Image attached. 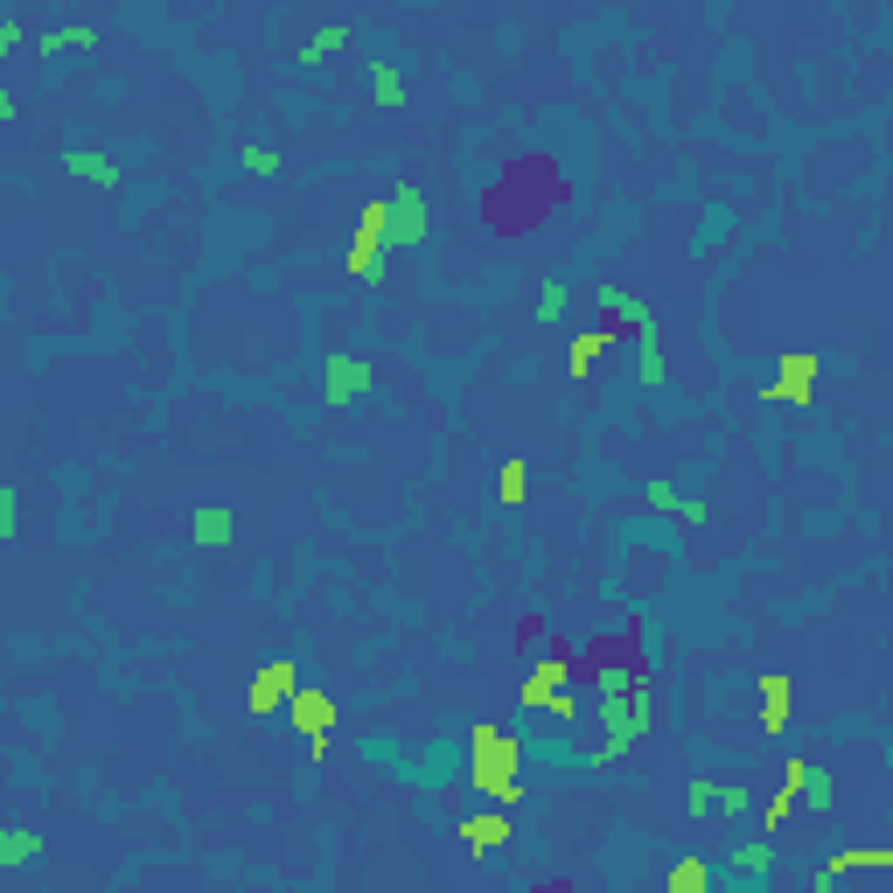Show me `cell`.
<instances>
[{
  "instance_id": "1",
  "label": "cell",
  "mask_w": 893,
  "mask_h": 893,
  "mask_svg": "<svg viewBox=\"0 0 893 893\" xmlns=\"http://www.w3.org/2000/svg\"><path fill=\"white\" fill-rule=\"evenodd\" d=\"M566 203H572V181L559 175V161L551 154H517L482 189V224H489V238H523V230H538Z\"/></svg>"
},
{
  "instance_id": "2",
  "label": "cell",
  "mask_w": 893,
  "mask_h": 893,
  "mask_svg": "<svg viewBox=\"0 0 893 893\" xmlns=\"http://www.w3.org/2000/svg\"><path fill=\"white\" fill-rule=\"evenodd\" d=\"M572 685H587L593 698L656 685V677H649V649H642V615L628 621V636H593L587 649H572Z\"/></svg>"
},
{
  "instance_id": "3",
  "label": "cell",
  "mask_w": 893,
  "mask_h": 893,
  "mask_svg": "<svg viewBox=\"0 0 893 893\" xmlns=\"http://www.w3.org/2000/svg\"><path fill=\"white\" fill-rule=\"evenodd\" d=\"M426 196H419V181L405 175V181H391V196H384V245L391 252H419L426 245Z\"/></svg>"
},
{
  "instance_id": "4",
  "label": "cell",
  "mask_w": 893,
  "mask_h": 893,
  "mask_svg": "<svg viewBox=\"0 0 893 893\" xmlns=\"http://www.w3.org/2000/svg\"><path fill=\"white\" fill-rule=\"evenodd\" d=\"M363 391H371V363L328 350V363H322V399H328V405H356Z\"/></svg>"
},
{
  "instance_id": "5",
  "label": "cell",
  "mask_w": 893,
  "mask_h": 893,
  "mask_svg": "<svg viewBox=\"0 0 893 893\" xmlns=\"http://www.w3.org/2000/svg\"><path fill=\"white\" fill-rule=\"evenodd\" d=\"M559 685H572V642H551L538 664H531V677H523V705L544 713V698L559 691Z\"/></svg>"
},
{
  "instance_id": "6",
  "label": "cell",
  "mask_w": 893,
  "mask_h": 893,
  "mask_svg": "<svg viewBox=\"0 0 893 893\" xmlns=\"http://www.w3.org/2000/svg\"><path fill=\"white\" fill-rule=\"evenodd\" d=\"M294 685H301V664H294V656H273V664L252 677V698H245V705H252L258 719H273V705L294 698Z\"/></svg>"
},
{
  "instance_id": "7",
  "label": "cell",
  "mask_w": 893,
  "mask_h": 893,
  "mask_svg": "<svg viewBox=\"0 0 893 893\" xmlns=\"http://www.w3.org/2000/svg\"><path fill=\"white\" fill-rule=\"evenodd\" d=\"M356 252H350V273L356 279H377L384 273V196L377 203H363V217H356Z\"/></svg>"
},
{
  "instance_id": "8",
  "label": "cell",
  "mask_w": 893,
  "mask_h": 893,
  "mask_svg": "<svg viewBox=\"0 0 893 893\" xmlns=\"http://www.w3.org/2000/svg\"><path fill=\"white\" fill-rule=\"evenodd\" d=\"M510 837H517V824H510V809H503V803H495V809H482V817H468V824H461V845L475 852V858H495V852L510 845Z\"/></svg>"
},
{
  "instance_id": "9",
  "label": "cell",
  "mask_w": 893,
  "mask_h": 893,
  "mask_svg": "<svg viewBox=\"0 0 893 893\" xmlns=\"http://www.w3.org/2000/svg\"><path fill=\"white\" fill-rule=\"evenodd\" d=\"M57 168H70L77 181H91V189H119L112 154H98V147H63V154H57Z\"/></svg>"
},
{
  "instance_id": "10",
  "label": "cell",
  "mask_w": 893,
  "mask_h": 893,
  "mask_svg": "<svg viewBox=\"0 0 893 893\" xmlns=\"http://www.w3.org/2000/svg\"><path fill=\"white\" fill-rule=\"evenodd\" d=\"M852 865H893V852H886V845H852V852H837L824 873H817V893H831L837 873H852Z\"/></svg>"
},
{
  "instance_id": "11",
  "label": "cell",
  "mask_w": 893,
  "mask_h": 893,
  "mask_svg": "<svg viewBox=\"0 0 893 893\" xmlns=\"http://www.w3.org/2000/svg\"><path fill=\"white\" fill-rule=\"evenodd\" d=\"M768 873H775V837H747L733 852V880H768Z\"/></svg>"
},
{
  "instance_id": "12",
  "label": "cell",
  "mask_w": 893,
  "mask_h": 893,
  "mask_svg": "<svg viewBox=\"0 0 893 893\" xmlns=\"http://www.w3.org/2000/svg\"><path fill=\"white\" fill-rule=\"evenodd\" d=\"M636 377L642 384H664V350H656V314L636 322Z\"/></svg>"
},
{
  "instance_id": "13",
  "label": "cell",
  "mask_w": 893,
  "mask_h": 893,
  "mask_svg": "<svg viewBox=\"0 0 893 893\" xmlns=\"http://www.w3.org/2000/svg\"><path fill=\"white\" fill-rule=\"evenodd\" d=\"M29 858H42V831L8 824V831H0V873H8V865H29Z\"/></svg>"
},
{
  "instance_id": "14",
  "label": "cell",
  "mask_w": 893,
  "mask_h": 893,
  "mask_svg": "<svg viewBox=\"0 0 893 893\" xmlns=\"http://www.w3.org/2000/svg\"><path fill=\"white\" fill-rule=\"evenodd\" d=\"M809 377H817V363H809V356H789V363H782V377H775V391H768V399L809 405Z\"/></svg>"
},
{
  "instance_id": "15",
  "label": "cell",
  "mask_w": 893,
  "mask_h": 893,
  "mask_svg": "<svg viewBox=\"0 0 893 893\" xmlns=\"http://www.w3.org/2000/svg\"><path fill=\"white\" fill-rule=\"evenodd\" d=\"M230 531H238V517L217 510V503H203V510L189 517V538H196V544H230Z\"/></svg>"
},
{
  "instance_id": "16",
  "label": "cell",
  "mask_w": 893,
  "mask_h": 893,
  "mask_svg": "<svg viewBox=\"0 0 893 893\" xmlns=\"http://www.w3.org/2000/svg\"><path fill=\"white\" fill-rule=\"evenodd\" d=\"M760 726L768 733L789 726V677H760Z\"/></svg>"
},
{
  "instance_id": "17",
  "label": "cell",
  "mask_w": 893,
  "mask_h": 893,
  "mask_svg": "<svg viewBox=\"0 0 893 893\" xmlns=\"http://www.w3.org/2000/svg\"><path fill=\"white\" fill-rule=\"evenodd\" d=\"M335 49H350V29H343V21H328V29H314V36L301 42V57H294V63H307V70H314V63H328Z\"/></svg>"
},
{
  "instance_id": "18",
  "label": "cell",
  "mask_w": 893,
  "mask_h": 893,
  "mask_svg": "<svg viewBox=\"0 0 893 893\" xmlns=\"http://www.w3.org/2000/svg\"><path fill=\"white\" fill-rule=\"evenodd\" d=\"M642 503H649V510H677V517L691 523V531H698V523H705V510H698V503H685V495H677L670 482H649V489H642Z\"/></svg>"
},
{
  "instance_id": "19",
  "label": "cell",
  "mask_w": 893,
  "mask_h": 893,
  "mask_svg": "<svg viewBox=\"0 0 893 893\" xmlns=\"http://www.w3.org/2000/svg\"><path fill=\"white\" fill-rule=\"evenodd\" d=\"M371 98L384 105V112H399V105H405V77H399V70H391L384 57L371 63Z\"/></svg>"
},
{
  "instance_id": "20",
  "label": "cell",
  "mask_w": 893,
  "mask_h": 893,
  "mask_svg": "<svg viewBox=\"0 0 893 893\" xmlns=\"http://www.w3.org/2000/svg\"><path fill=\"white\" fill-rule=\"evenodd\" d=\"M747 809H754L747 782H713V817H747Z\"/></svg>"
},
{
  "instance_id": "21",
  "label": "cell",
  "mask_w": 893,
  "mask_h": 893,
  "mask_svg": "<svg viewBox=\"0 0 893 893\" xmlns=\"http://www.w3.org/2000/svg\"><path fill=\"white\" fill-rule=\"evenodd\" d=\"M57 49H98V29H85V21H70V29H49V36H42V57H57Z\"/></svg>"
},
{
  "instance_id": "22",
  "label": "cell",
  "mask_w": 893,
  "mask_h": 893,
  "mask_svg": "<svg viewBox=\"0 0 893 893\" xmlns=\"http://www.w3.org/2000/svg\"><path fill=\"white\" fill-rule=\"evenodd\" d=\"M789 809H796V789L782 782V789L768 796V809H760V831H768V837H782V824H789Z\"/></svg>"
},
{
  "instance_id": "23",
  "label": "cell",
  "mask_w": 893,
  "mask_h": 893,
  "mask_svg": "<svg viewBox=\"0 0 893 893\" xmlns=\"http://www.w3.org/2000/svg\"><path fill=\"white\" fill-rule=\"evenodd\" d=\"M294 719H301V733L314 740V733H322V719H328V698H322V691H301V698H294Z\"/></svg>"
},
{
  "instance_id": "24",
  "label": "cell",
  "mask_w": 893,
  "mask_h": 893,
  "mask_svg": "<svg viewBox=\"0 0 893 893\" xmlns=\"http://www.w3.org/2000/svg\"><path fill=\"white\" fill-rule=\"evenodd\" d=\"M238 161H245V175H279V154H273V147H258V140H245V147H238Z\"/></svg>"
},
{
  "instance_id": "25",
  "label": "cell",
  "mask_w": 893,
  "mask_h": 893,
  "mask_svg": "<svg viewBox=\"0 0 893 893\" xmlns=\"http://www.w3.org/2000/svg\"><path fill=\"white\" fill-rule=\"evenodd\" d=\"M566 314V279H544L538 286V322H559Z\"/></svg>"
},
{
  "instance_id": "26",
  "label": "cell",
  "mask_w": 893,
  "mask_h": 893,
  "mask_svg": "<svg viewBox=\"0 0 893 893\" xmlns=\"http://www.w3.org/2000/svg\"><path fill=\"white\" fill-rule=\"evenodd\" d=\"M705 880H713V873H705L698 858H685V865H670V886H677V893H705Z\"/></svg>"
},
{
  "instance_id": "27",
  "label": "cell",
  "mask_w": 893,
  "mask_h": 893,
  "mask_svg": "<svg viewBox=\"0 0 893 893\" xmlns=\"http://www.w3.org/2000/svg\"><path fill=\"white\" fill-rule=\"evenodd\" d=\"M14 523H21V495H14L8 482H0V544L14 538Z\"/></svg>"
},
{
  "instance_id": "28",
  "label": "cell",
  "mask_w": 893,
  "mask_h": 893,
  "mask_svg": "<svg viewBox=\"0 0 893 893\" xmlns=\"http://www.w3.org/2000/svg\"><path fill=\"white\" fill-rule=\"evenodd\" d=\"M538 642H544V615H523V621H517V649H523V656H531Z\"/></svg>"
},
{
  "instance_id": "29",
  "label": "cell",
  "mask_w": 893,
  "mask_h": 893,
  "mask_svg": "<svg viewBox=\"0 0 893 893\" xmlns=\"http://www.w3.org/2000/svg\"><path fill=\"white\" fill-rule=\"evenodd\" d=\"M685 809H691V817H713V782H691V789H685Z\"/></svg>"
},
{
  "instance_id": "30",
  "label": "cell",
  "mask_w": 893,
  "mask_h": 893,
  "mask_svg": "<svg viewBox=\"0 0 893 893\" xmlns=\"http://www.w3.org/2000/svg\"><path fill=\"white\" fill-rule=\"evenodd\" d=\"M593 350H600V335H587V343L572 350V377H587V371H593Z\"/></svg>"
},
{
  "instance_id": "31",
  "label": "cell",
  "mask_w": 893,
  "mask_h": 893,
  "mask_svg": "<svg viewBox=\"0 0 893 893\" xmlns=\"http://www.w3.org/2000/svg\"><path fill=\"white\" fill-rule=\"evenodd\" d=\"M503 495H510V503L523 495V461H510V468H503Z\"/></svg>"
},
{
  "instance_id": "32",
  "label": "cell",
  "mask_w": 893,
  "mask_h": 893,
  "mask_svg": "<svg viewBox=\"0 0 893 893\" xmlns=\"http://www.w3.org/2000/svg\"><path fill=\"white\" fill-rule=\"evenodd\" d=\"M14 42H21V21H0V57H8Z\"/></svg>"
},
{
  "instance_id": "33",
  "label": "cell",
  "mask_w": 893,
  "mask_h": 893,
  "mask_svg": "<svg viewBox=\"0 0 893 893\" xmlns=\"http://www.w3.org/2000/svg\"><path fill=\"white\" fill-rule=\"evenodd\" d=\"M8 119H14V98H8V91H0V126H8Z\"/></svg>"
}]
</instances>
